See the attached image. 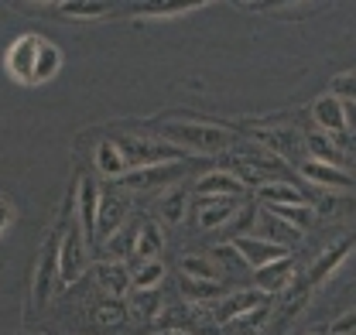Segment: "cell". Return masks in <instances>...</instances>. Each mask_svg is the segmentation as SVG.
<instances>
[{"mask_svg": "<svg viewBox=\"0 0 356 335\" xmlns=\"http://www.w3.org/2000/svg\"><path fill=\"white\" fill-rule=\"evenodd\" d=\"M158 137L168 140L172 147L185 151L188 158L199 154V158H213L226 147H233L236 133L222 124H209V120H165L158 124Z\"/></svg>", "mask_w": 356, "mask_h": 335, "instance_id": "cell-1", "label": "cell"}, {"mask_svg": "<svg viewBox=\"0 0 356 335\" xmlns=\"http://www.w3.org/2000/svg\"><path fill=\"white\" fill-rule=\"evenodd\" d=\"M229 174L250 188V185H270V181H291V165L277 154H270L261 144H233L229 151Z\"/></svg>", "mask_w": 356, "mask_h": 335, "instance_id": "cell-2", "label": "cell"}, {"mask_svg": "<svg viewBox=\"0 0 356 335\" xmlns=\"http://www.w3.org/2000/svg\"><path fill=\"white\" fill-rule=\"evenodd\" d=\"M113 147L120 151L127 171H140V168H154V165H175V161H188L185 151L172 147L168 140L154 137V133H110Z\"/></svg>", "mask_w": 356, "mask_h": 335, "instance_id": "cell-3", "label": "cell"}, {"mask_svg": "<svg viewBox=\"0 0 356 335\" xmlns=\"http://www.w3.org/2000/svg\"><path fill=\"white\" fill-rule=\"evenodd\" d=\"M86 236L79 229V222L69 215L65 222V233H62V243H58V281L65 284H76L83 274L89 270V253H86Z\"/></svg>", "mask_w": 356, "mask_h": 335, "instance_id": "cell-4", "label": "cell"}, {"mask_svg": "<svg viewBox=\"0 0 356 335\" xmlns=\"http://www.w3.org/2000/svg\"><path fill=\"white\" fill-rule=\"evenodd\" d=\"M199 161H175V165H154V168H140V171H127L124 178H117V185H124L127 192H158L165 185L181 181L185 171H195Z\"/></svg>", "mask_w": 356, "mask_h": 335, "instance_id": "cell-5", "label": "cell"}, {"mask_svg": "<svg viewBox=\"0 0 356 335\" xmlns=\"http://www.w3.org/2000/svg\"><path fill=\"white\" fill-rule=\"evenodd\" d=\"M62 233H65V219L48 233V240L42 243V253H38V267H35V304L38 308L51 297L55 284H58V243H62Z\"/></svg>", "mask_w": 356, "mask_h": 335, "instance_id": "cell-6", "label": "cell"}, {"mask_svg": "<svg viewBox=\"0 0 356 335\" xmlns=\"http://www.w3.org/2000/svg\"><path fill=\"white\" fill-rule=\"evenodd\" d=\"M312 117L322 130H329L336 140L346 144V151L353 147V103H343L336 96H322L315 106H312Z\"/></svg>", "mask_w": 356, "mask_h": 335, "instance_id": "cell-7", "label": "cell"}, {"mask_svg": "<svg viewBox=\"0 0 356 335\" xmlns=\"http://www.w3.org/2000/svg\"><path fill=\"white\" fill-rule=\"evenodd\" d=\"M38 48H42V38L38 35H21L17 42L7 48L3 55V69L14 83L21 85H35V58H38Z\"/></svg>", "mask_w": 356, "mask_h": 335, "instance_id": "cell-8", "label": "cell"}, {"mask_svg": "<svg viewBox=\"0 0 356 335\" xmlns=\"http://www.w3.org/2000/svg\"><path fill=\"white\" fill-rule=\"evenodd\" d=\"M270 304L267 301V294H261L257 288H247V291H233L226 294L220 304H213L209 308V315H213V322L216 325H236V322H243L247 315H254L257 308H264Z\"/></svg>", "mask_w": 356, "mask_h": 335, "instance_id": "cell-9", "label": "cell"}, {"mask_svg": "<svg viewBox=\"0 0 356 335\" xmlns=\"http://www.w3.org/2000/svg\"><path fill=\"white\" fill-rule=\"evenodd\" d=\"M131 219V202L117 192L99 188V209H96V247H103L124 222Z\"/></svg>", "mask_w": 356, "mask_h": 335, "instance_id": "cell-10", "label": "cell"}, {"mask_svg": "<svg viewBox=\"0 0 356 335\" xmlns=\"http://www.w3.org/2000/svg\"><path fill=\"white\" fill-rule=\"evenodd\" d=\"M247 133L257 137L261 147H267V151L277 154V158H284L288 165H291V158L302 151V133L291 130V126H254V124H247Z\"/></svg>", "mask_w": 356, "mask_h": 335, "instance_id": "cell-11", "label": "cell"}, {"mask_svg": "<svg viewBox=\"0 0 356 335\" xmlns=\"http://www.w3.org/2000/svg\"><path fill=\"white\" fill-rule=\"evenodd\" d=\"M350 253H353V236H343V240H336L329 250H322L318 256H315V263H312V270H309V291H315V288H322L346 260H350Z\"/></svg>", "mask_w": 356, "mask_h": 335, "instance_id": "cell-12", "label": "cell"}, {"mask_svg": "<svg viewBox=\"0 0 356 335\" xmlns=\"http://www.w3.org/2000/svg\"><path fill=\"white\" fill-rule=\"evenodd\" d=\"M76 222H79V229H83V236H86L89 247H96V209H99V185H96V178L92 174H83L79 178V192H76Z\"/></svg>", "mask_w": 356, "mask_h": 335, "instance_id": "cell-13", "label": "cell"}, {"mask_svg": "<svg viewBox=\"0 0 356 335\" xmlns=\"http://www.w3.org/2000/svg\"><path fill=\"white\" fill-rule=\"evenodd\" d=\"M295 281H298V274H295L291 253L281 256V260H274V263H267V267H257V270H254V284H257V291L267 294V297H270V294H284Z\"/></svg>", "mask_w": 356, "mask_h": 335, "instance_id": "cell-14", "label": "cell"}, {"mask_svg": "<svg viewBox=\"0 0 356 335\" xmlns=\"http://www.w3.org/2000/svg\"><path fill=\"white\" fill-rule=\"evenodd\" d=\"M254 229H257V240H267V243H274L281 250H291V247L302 243V233L298 229H291L284 219H277L274 212H267V209H261L254 215Z\"/></svg>", "mask_w": 356, "mask_h": 335, "instance_id": "cell-15", "label": "cell"}, {"mask_svg": "<svg viewBox=\"0 0 356 335\" xmlns=\"http://www.w3.org/2000/svg\"><path fill=\"white\" fill-rule=\"evenodd\" d=\"M233 253L247 263V267H267V263H274V260H281V256H288V250H281V247H274V243H267V240H257V236H233Z\"/></svg>", "mask_w": 356, "mask_h": 335, "instance_id": "cell-16", "label": "cell"}, {"mask_svg": "<svg viewBox=\"0 0 356 335\" xmlns=\"http://www.w3.org/2000/svg\"><path fill=\"white\" fill-rule=\"evenodd\" d=\"M298 171L305 174V181L318 185V188H329V192H353V174L343 171V168L322 165V161H302Z\"/></svg>", "mask_w": 356, "mask_h": 335, "instance_id": "cell-17", "label": "cell"}, {"mask_svg": "<svg viewBox=\"0 0 356 335\" xmlns=\"http://www.w3.org/2000/svg\"><path fill=\"white\" fill-rule=\"evenodd\" d=\"M195 195L206 202V199H240V195H247V188L229 174V171H206V174H199V181H195Z\"/></svg>", "mask_w": 356, "mask_h": 335, "instance_id": "cell-18", "label": "cell"}, {"mask_svg": "<svg viewBox=\"0 0 356 335\" xmlns=\"http://www.w3.org/2000/svg\"><path fill=\"white\" fill-rule=\"evenodd\" d=\"M165 250V233L158 222L151 219H140L137 222V236H134V250H131V260L134 263H147V260H158Z\"/></svg>", "mask_w": 356, "mask_h": 335, "instance_id": "cell-19", "label": "cell"}, {"mask_svg": "<svg viewBox=\"0 0 356 335\" xmlns=\"http://www.w3.org/2000/svg\"><path fill=\"white\" fill-rule=\"evenodd\" d=\"M240 199H206L199 202V226L209 233V229H220L226 222H233V215L240 212Z\"/></svg>", "mask_w": 356, "mask_h": 335, "instance_id": "cell-20", "label": "cell"}, {"mask_svg": "<svg viewBox=\"0 0 356 335\" xmlns=\"http://www.w3.org/2000/svg\"><path fill=\"white\" fill-rule=\"evenodd\" d=\"M178 267H181L185 281H213V284L222 281V263L216 256H206V253H185Z\"/></svg>", "mask_w": 356, "mask_h": 335, "instance_id": "cell-21", "label": "cell"}, {"mask_svg": "<svg viewBox=\"0 0 356 335\" xmlns=\"http://www.w3.org/2000/svg\"><path fill=\"white\" fill-rule=\"evenodd\" d=\"M257 199L264 206H312L305 199V192L295 185V181H270V185H261L257 188Z\"/></svg>", "mask_w": 356, "mask_h": 335, "instance_id": "cell-22", "label": "cell"}, {"mask_svg": "<svg viewBox=\"0 0 356 335\" xmlns=\"http://www.w3.org/2000/svg\"><path fill=\"white\" fill-rule=\"evenodd\" d=\"M309 294L312 291H309V284H305V281H295V284L284 291V308L277 311V325H274V335L284 332V329H288V325H291V322H295L302 311H305V304H309Z\"/></svg>", "mask_w": 356, "mask_h": 335, "instance_id": "cell-23", "label": "cell"}, {"mask_svg": "<svg viewBox=\"0 0 356 335\" xmlns=\"http://www.w3.org/2000/svg\"><path fill=\"white\" fill-rule=\"evenodd\" d=\"M96 274H99V281H103L106 297H124V294L131 291V270H127L120 260H103V263L96 267Z\"/></svg>", "mask_w": 356, "mask_h": 335, "instance_id": "cell-24", "label": "cell"}, {"mask_svg": "<svg viewBox=\"0 0 356 335\" xmlns=\"http://www.w3.org/2000/svg\"><path fill=\"white\" fill-rule=\"evenodd\" d=\"M96 174L99 178H113V181L127 174V165H124V158H120V151L113 147L110 137L96 144Z\"/></svg>", "mask_w": 356, "mask_h": 335, "instance_id": "cell-25", "label": "cell"}, {"mask_svg": "<svg viewBox=\"0 0 356 335\" xmlns=\"http://www.w3.org/2000/svg\"><path fill=\"white\" fill-rule=\"evenodd\" d=\"M137 222H140V219H134V222H124V226H120V229H117V233H113V236H110L106 243H103V253H106L103 260H120V263H124V260L131 256L134 236H137Z\"/></svg>", "mask_w": 356, "mask_h": 335, "instance_id": "cell-26", "label": "cell"}, {"mask_svg": "<svg viewBox=\"0 0 356 335\" xmlns=\"http://www.w3.org/2000/svg\"><path fill=\"white\" fill-rule=\"evenodd\" d=\"M124 304H127V315H134L137 322H151L161 315V294L158 291H131Z\"/></svg>", "mask_w": 356, "mask_h": 335, "instance_id": "cell-27", "label": "cell"}, {"mask_svg": "<svg viewBox=\"0 0 356 335\" xmlns=\"http://www.w3.org/2000/svg\"><path fill=\"white\" fill-rule=\"evenodd\" d=\"M165 281V263L161 260H147V263H134L131 270V291H158V284Z\"/></svg>", "mask_w": 356, "mask_h": 335, "instance_id": "cell-28", "label": "cell"}, {"mask_svg": "<svg viewBox=\"0 0 356 335\" xmlns=\"http://www.w3.org/2000/svg\"><path fill=\"white\" fill-rule=\"evenodd\" d=\"M58 69H62V51H58V44H51V42H44L42 38L38 58H35V85L55 79V76H58Z\"/></svg>", "mask_w": 356, "mask_h": 335, "instance_id": "cell-29", "label": "cell"}, {"mask_svg": "<svg viewBox=\"0 0 356 335\" xmlns=\"http://www.w3.org/2000/svg\"><path fill=\"white\" fill-rule=\"evenodd\" d=\"M267 212H274L277 219H284L291 229H298L302 236L309 233V226L315 222V209L312 206H267Z\"/></svg>", "mask_w": 356, "mask_h": 335, "instance_id": "cell-30", "label": "cell"}, {"mask_svg": "<svg viewBox=\"0 0 356 335\" xmlns=\"http://www.w3.org/2000/svg\"><path fill=\"white\" fill-rule=\"evenodd\" d=\"M92 318H96L99 325H106V329L124 325V322H127V304H124V297H103V301L92 308Z\"/></svg>", "mask_w": 356, "mask_h": 335, "instance_id": "cell-31", "label": "cell"}, {"mask_svg": "<svg viewBox=\"0 0 356 335\" xmlns=\"http://www.w3.org/2000/svg\"><path fill=\"white\" fill-rule=\"evenodd\" d=\"M305 144H309V151L315 154L312 161H322V165H332L339 168V161H343V154L336 151V144L325 137V133H318V130H312L309 137H305Z\"/></svg>", "mask_w": 356, "mask_h": 335, "instance_id": "cell-32", "label": "cell"}, {"mask_svg": "<svg viewBox=\"0 0 356 335\" xmlns=\"http://www.w3.org/2000/svg\"><path fill=\"white\" fill-rule=\"evenodd\" d=\"M185 212H188V192H185V188H172V192L165 195V202H161V215H165V222L178 226V222L185 219Z\"/></svg>", "mask_w": 356, "mask_h": 335, "instance_id": "cell-33", "label": "cell"}, {"mask_svg": "<svg viewBox=\"0 0 356 335\" xmlns=\"http://www.w3.org/2000/svg\"><path fill=\"white\" fill-rule=\"evenodd\" d=\"M222 294V284H213V281H185V297H192V304H206L213 297Z\"/></svg>", "mask_w": 356, "mask_h": 335, "instance_id": "cell-34", "label": "cell"}, {"mask_svg": "<svg viewBox=\"0 0 356 335\" xmlns=\"http://www.w3.org/2000/svg\"><path fill=\"white\" fill-rule=\"evenodd\" d=\"M199 3H137L134 14H147V17H168V14H185Z\"/></svg>", "mask_w": 356, "mask_h": 335, "instance_id": "cell-35", "label": "cell"}, {"mask_svg": "<svg viewBox=\"0 0 356 335\" xmlns=\"http://www.w3.org/2000/svg\"><path fill=\"white\" fill-rule=\"evenodd\" d=\"M65 17H103L110 3H55Z\"/></svg>", "mask_w": 356, "mask_h": 335, "instance_id": "cell-36", "label": "cell"}, {"mask_svg": "<svg viewBox=\"0 0 356 335\" xmlns=\"http://www.w3.org/2000/svg\"><path fill=\"white\" fill-rule=\"evenodd\" d=\"M353 92H356V72L353 69H346L343 76H336V83H332V92H329V96H336V99H343V103H353Z\"/></svg>", "mask_w": 356, "mask_h": 335, "instance_id": "cell-37", "label": "cell"}, {"mask_svg": "<svg viewBox=\"0 0 356 335\" xmlns=\"http://www.w3.org/2000/svg\"><path fill=\"white\" fill-rule=\"evenodd\" d=\"M10 226H14V206H10L7 195H0V236H3Z\"/></svg>", "mask_w": 356, "mask_h": 335, "instance_id": "cell-38", "label": "cell"}, {"mask_svg": "<svg viewBox=\"0 0 356 335\" xmlns=\"http://www.w3.org/2000/svg\"><path fill=\"white\" fill-rule=\"evenodd\" d=\"M329 335H353V311H346L343 318H336L329 325Z\"/></svg>", "mask_w": 356, "mask_h": 335, "instance_id": "cell-39", "label": "cell"}, {"mask_svg": "<svg viewBox=\"0 0 356 335\" xmlns=\"http://www.w3.org/2000/svg\"><path fill=\"white\" fill-rule=\"evenodd\" d=\"M165 335H188V332H165Z\"/></svg>", "mask_w": 356, "mask_h": 335, "instance_id": "cell-40", "label": "cell"}]
</instances>
